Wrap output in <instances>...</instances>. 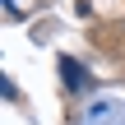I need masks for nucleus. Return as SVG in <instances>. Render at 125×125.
Here are the masks:
<instances>
[{
  "label": "nucleus",
  "mask_w": 125,
  "mask_h": 125,
  "mask_svg": "<svg viewBox=\"0 0 125 125\" xmlns=\"http://www.w3.org/2000/svg\"><path fill=\"white\" fill-rule=\"evenodd\" d=\"M60 79H65V88H70V93H83V88H88V74H83V65H79V60H70V56L60 60Z\"/></svg>",
  "instance_id": "nucleus-1"
}]
</instances>
